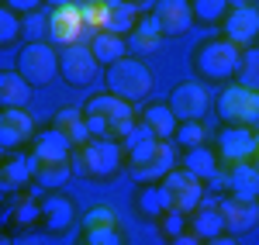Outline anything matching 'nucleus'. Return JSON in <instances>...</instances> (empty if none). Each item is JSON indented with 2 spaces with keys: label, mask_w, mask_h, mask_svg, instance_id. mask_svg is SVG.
<instances>
[{
  "label": "nucleus",
  "mask_w": 259,
  "mask_h": 245,
  "mask_svg": "<svg viewBox=\"0 0 259 245\" xmlns=\"http://www.w3.org/2000/svg\"><path fill=\"white\" fill-rule=\"evenodd\" d=\"M121 166H124V145L111 142V138H90L73 152V169L87 180H97V183L114 180Z\"/></svg>",
  "instance_id": "1"
},
{
  "label": "nucleus",
  "mask_w": 259,
  "mask_h": 245,
  "mask_svg": "<svg viewBox=\"0 0 259 245\" xmlns=\"http://www.w3.org/2000/svg\"><path fill=\"white\" fill-rule=\"evenodd\" d=\"M242 62V48L235 41H228L225 35L221 38H207L204 45H197L194 52V69L204 83H225L239 73Z\"/></svg>",
  "instance_id": "2"
},
{
  "label": "nucleus",
  "mask_w": 259,
  "mask_h": 245,
  "mask_svg": "<svg viewBox=\"0 0 259 245\" xmlns=\"http://www.w3.org/2000/svg\"><path fill=\"white\" fill-rule=\"evenodd\" d=\"M104 83H107V93H114V97H121L128 104H139L152 93V73L135 56H124L114 66H107L104 69Z\"/></svg>",
  "instance_id": "3"
},
{
  "label": "nucleus",
  "mask_w": 259,
  "mask_h": 245,
  "mask_svg": "<svg viewBox=\"0 0 259 245\" xmlns=\"http://www.w3.org/2000/svg\"><path fill=\"white\" fill-rule=\"evenodd\" d=\"M18 73L31 86H49L59 73V52L52 41H28L18 52Z\"/></svg>",
  "instance_id": "4"
},
{
  "label": "nucleus",
  "mask_w": 259,
  "mask_h": 245,
  "mask_svg": "<svg viewBox=\"0 0 259 245\" xmlns=\"http://www.w3.org/2000/svg\"><path fill=\"white\" fill-rule=\"evenodd\" d=\"M214 107H218V118L225 124H245V128L259 124V93L249 90V86H242V83L225 86L218 93Z\"/></svg>",
  "instance_id": "5"
},
{
  "label": "nucleus",
  "mask_w": 259,
  "mask_h": 245,
  "mask_svg": "<svg viewBox=\"0 0 259 245\" xmlns=\"http://www.w3.org/2000/svg\"><path fill=\"white\" fill-rule=\"evenodd\" d=\"M59 76L69 86H90L100 76V62L90 48V41H76V45H66L59 48Z\"/></svg>",
  "instance_id": "6"
},
{
  "label": "nucleus",
  "mask_w": 259,
  "mask_h": 245,
  "mask_svg": "<svg viewBox=\"0 0 259 245\" xmlns=\"http://www.w3.org/2000/svg\"><path fill=\"white\" fill-rule=\"evenodd\" d=\"M87 118H104V121H111V142H124V138L132 135V128L139 124L132 104L114 97V93H97V97H90Z\"/></svg>",
  "instance_id": "7"
},
{
  "label": "nucleus",
  "mask_w": 259,
  "mask_h": 245,
  "mask_svg": "<svg viewBox=\"0 0 259 245\" xmlns=\"http://www.w3.org/2000/svg\"><path fill=\"white\" fill-rule=\"evenodd\" d=\"M90 28L83 21V7L80 4H62V7H52L49 11V41L52 45H76V41H90Z\"/></svg>",
  "instance_id": "8"
},
{
  "label": "nucleus",
  "mask_w": 259,
  "mask_h": 245,
  "mask_svg": "<svg viewBox=\"0 0 259 245\" xmlns=\"http://www.w3.org/2000/svg\"><path fill=\"white\" fill-rule=\"evenodd\" d=\"M211 190H225L228 197H239V201H259V169H256V163L225 166L218 176L211 180Z\"/></svg>",
  "instance_id": "9"
},
{
  "label": "nucleus",
  "mask_w": 259,
  "mask_h": 245,
  "mask_svg": "<svg viewBox=\"0 0 259 245\" xmlns=\"http://www.w3.org/2000/svg\"><path fill=\"white\" fill-rule=\"evenodd\" d=\"M177 142H159L156 145V152H149L142 163H128V176L135 180V183H162L173 169H177Z\"/></svg>",
  "instance_id": "10"
},
{
  "label": "nucleus",
  "mask_w": 259,
  "mask_h": 245,
  "mask_svg": "<svg viewBox=\"0 0 259 245\" xmlns=\"http://www.w3.org/2000/svg\"><path fill=\"white\" fill-rule=\"evenodd\" d=\"M162 186H166V193H169L173 211L187 214V218H190L200 207V201H204V180H197V176L187 173V169H173V173L162 180Z\"/></svg>",
  "instance_id": "11"
},
{
  "label": "nucleus",
  "mask_w": 259,
  "mask_h": 245,
  "mask_svg": "<svg viewBox=\"0 0 259 245\" xmlns=\"http://www.w3.org/2000/svg\"><path fill=\"white\" fill-rule=\"evenodd\" d=\"M256 156V131L245 124H228L218 135V159L221 166H235V163H252Z\"/></svg>",
  "instance_id": "12"
},
{
  "label": "nucleus",
  "mask_w": 259,
  "mask_h": 245,
  "mask_svg": "<svg viewBox=\"0 0 259 245\" xmlns=\"http://www.w3.org/2000/svg\"><path fill=\"white\" fill-rule=\"evenodd\" d=\"M207 107H211V93H207V86L197 83V80L180 83L177 90L169 93V111L177 114L180 121H200V118L207 114Z\"/></svg>",
  "instance_id": "13"
},
{
  "label": "nucleus",
  "mask_w": 259,
  "mask_h": 245,
  "mask_svg": "<svg viewBox=\"0 0 259 245\" xmlns=\"http://www.w3.org/2000/svg\"><path fill=\"white\" fill-rule=\"evenodd\" d=\"M225 38L235 41L239 48H252V41H259V7L252 4L232 7L225 18Z\"/></svg>",
  "instance_id": "14"
},
{
  "label": "nucleus",
  "mask_w": 259,
  "mask_h": 245,
  "mask_svg": "<svg viewBox=\"0 0 259 245\" xmlns=\"http://www.w3.org/2000/svg\"><path fill=\"white\" fill-rule=\"evenodd\" d=\"M35 138V118L28 114V111H18V107H11V111H4L0 114V149L11 156V152H18L24 142H31Z\"/></svg>",
  "instance_id": "15"
},
{
  "label": "nucleus",
  "mask_w": 259,
  "mask_h": 245,
  "mask_svg": "<svg viewBox=\"0 0 259 245\" xmlns=\"http://www.w3.org/2000/svg\"><path fill=\"white\" fill-rule=\"evenodd\" d=\"M156 21H159L166 38H180L194 24V4L190 0H159L156 4Z\"/></svg>",
  "instance_id": "16"
},
{
  "label": "nucleus",
  "mask_w": 259,
  "mask_h": 245,
  "mask_svg": "<svg viewBox=\"0 0 259 245\" xmlns=\"http://www.w3.org/2000/svg\"><path fill=\"white\" fill-rule=\"evenodd\" d=\"M225 214V231L228 235H245L259 225V201H239V197H221L218 201Z\"/></svg>",
  "instance_id": "17"
},
{
  "label": "nucleus",
  "mask_w": 259,
  "mask_h": 245,
  "mask_svg": "<svg viewBox=\"0 0 259 245\" xmlns=\"http://www.w3.org/2000/svg\"><path fill=\"white\" fill-rule=\"evenodd\" d=\"M73 221H76V204L59 190H49V197H41V225L52 235H62L66 228H73Z\"/></svg>",
  "instance_id": "18"
},
{
  "label": "nucleus",
  "mask_w": 259,
  "mask_h": 245,
  "mask_svg": "<svg viewBox=\"0 0 259 245\" xmlns=\"http://www.w3.org/2000/svg\"><path fill=\"white\" fill-rule=\"evenodd\" d=\"M73 159H35L31 156V180L45 190H59V186L69 183L73 176Z\"/></svg>",
  "instance_id": "19"
},
{
  "label": "nucleus",
  "mask_w": 259,
  "mask_h": 245,
  "mask_svg": "<svg viewBox=\"0 0 259 245\" xmlns=\"http://www.w3.org/2000/svg\"><path fill=\"white\" fill-rule=\"evenodd\" d=\"M190 231L197 238H204V242L225 235V214H221L218 201H200V207L190 214Z\"/></svg>",
  "instance_id": "20"
},
{
  "label": "nucleus",
  "mask_w": 259,
  "mask_h": 245,
  "mask_svg": "<svg viewBox=\"0 0 259 245\" xmlns=\"http://www.w3.org/2000/svg\"><path fill=\"white\" fill-rule=\"evenodd\" d=\"M162 38H166V35H162L156 14H149V18H142L139 24H135V31L128 35V52H135V59H142V56L156 52L162 45Z\"/></svg>",
  "instance_id": "21"
},
{
  "label": "nucleus",
  "mask_w": 259,
  "mask_h": 245,
  "mask_svg": "<svg viewBox=\"0 0 259 245\" xmlns=\"http://www.w3.org/2000/svg\"><path fill=\"white\" fill-rule=\"evenodd\" d=\"M135 211H139L142 218H152V221H159L166 211H173L166 186L162 183H142L139 193H135Z\"/></svg>",
  "instance_id": "22"
},
{
  "label": "nucleus",
  "mask_w": 259,
  "mask_h": 245,
  "mask_svg": "<svg viewBox=\"0 0 259 245\" xmlns=\"http://www.w3.org/2000/svg\"><path fill=\"white\" fill-rule=\"evenodd\" d=\"M73 152H76V145L69 142L59 128H49V131L35 135V149H31L35 159H73Z\"/></svg>",
  "instance_id": "23"
},
{
  "label": "nucleus",
  "mask_w": 259,
  "mask_h": 245,
  "mask_svg": "<svg viewBox=\"0 0 259 245\" xmlns=\"http://www.w3.org/2000/svg\"><path fill=\"white\" fill-rule=\"evenodd\" d=\"M31 90H35V86L24 80L18 69L4 73V76H0V104H4V111H11V107L24 111V107L31 104Z\"/></svg>",
  "instance_id": "24"
},
{
  "label": "nucleus",
  "mask_w": 259,
  "mask_h": 245,
  "mask_svg": "<svg viewBox=\"0 0 259 245\" xmlns=\"http://www.w3.org/2000/svg\"><path fill=\"white\" fill-rule=\"evenodd\" d=\"M28 180H31V156L11 152L4 159V166H0V190L4 193H18Z\"/></svg>",
  "instance_id": "25"
},
{
  "label": "nucleus",
  "mask_w": 259,
  "mask_h": 245,
  "mask_svg": "<svg viewBox=\"0 0 259 245\" xmlns=\"http://www.w3.org/2000/svg\"><path fill=\"white\" fill-rule=\"evenodd\" d=\"M183 169L194 173L197 180H214V176L221 173L218 149H207V145H200V149H187V152H183Z\"/></svg>",
  "instance_id": "26"
},
{
  "label": "nucleus",
  "mask_w": 259,
  "mask_h": 245,
  "mask_svg": "<svg viewBox=\"0 0 259 245\" xmlns=\"http://www.w3.org/2000/svg\"><path fill=\"white\" fill-rule=\"evenodd\" d=\"M52 128H59L62 135L69 138V142L76 145H87L90 142V128H87V114L83 111H76V107H62V111H56V118H52Z\"/></svg>",
  "instance_id": "27"
},
{
  "label": "nucleus",
  "mask_w": 259,
  "mask_h": 245,
  "mask_svg": "<svg viewBox=\"0 0 259 245\" xmlns=\"http://www.w3.org/2000/svg\"><path fill=\"white\" fill-rule=\"evenodd\" d=\"M142 121L156 131V138H159V142H173V138H177L180 118L169 111V104H149V107H145V114H142Z\"/></svg>",
  "instance_id": "28"
},
{
  "label": "nucleus",
  "mask_w": 259,
  "mask_h": 245,
  "mask_svg": "<svg viewBox=\"0 0 259 245\" xmlns=\"http://www.w3.org/2000/svg\"><path fill=\"white\" fill-rule=\"evenodd\" d=\"M90 48H94V56H97L100 66H114L118 59L132 56V52H128V38H121L114 31H97V35L90 38Z\"/></svg>",
  "instance_id": "29"
},
{
  "label": "nucleus",
  "mask_w": 259,
  "mask_h": 245,
  "mask_svg": "<svg viewBox=\"0 0 259 245\" xmlns=\"http://www.w3.org/2000/svg\"><path fill=\"white\" fill-rule=\"evenodd\" d=\"M139 21H142V7L139 4H132V0H114V4H111V24H107V31L128 38V35L135 31Z\"/></svg>",
  "instance_id": "30"
},
{
  "label": "nucleus",
  "mask_w": 259,
  "mask_h": 245,
  "mask_svg": "<svg viewBox=\"0 0 259 245\" xmlns=\"http://www.w3.org/2000/svg\"><path fill=\"white\" fill-rule=\"evenodd\" d=\"M235 83L249 86L259 93V45L252 48H242V62H239V73H235Z\"/></svg>",
  "instance_id": "31"
},
{
  "label": "nucleus",
  "mask_w": 259,
  "mask_h": 245,
  "mask_svg": "<svg viewBox=\"0 0 259 245\" xmlns=\"http://www.w3.org/2000/svg\"><path fill=\"white\" fill-rule=\"evenodd\" d=\"M41 221V201H31V197H21L14 211H11V225L14 228H31Z\"/></svg>",
  "instance_id": "32"
},
{
  "label": "nucleus",
  "mask_w": 259,
  "mask_h": 245,
  "mask_svg": "<svg viewBox=\"0 0 259 245\" xmlns=\"http://www.w3.org/2000/svg\"><path fill=\"white\" fill-rule=\"evenodd\" d=\"M173 142H177L180 149H200V145H207V128L200 121H180Z\"/></svg>",
  "instance_id": "33"
},
{
  "label": "nucleus",
  "mask_w": 259,
  "mask_h": 245,
  "mask_svg": "<svg viewBox=\"0 0 259 245\" xmlns=\"http://www.w3.org/2000/svg\"><path fill=\"white\" fill-rule=\"evenodd\" d=\"M190 4H194V18L204 24L228 18V7H232V0H190Z\"/></svg>",
  "instance_id": "34"
},
{
  "label": "nucleus",
  "mask_w": 259,
  "mask_h": 245,
  "mask_svg": "<svg viewBox=\"0 0 259 245\" xmlns=\"http://www.w3.org/2000/svg\"><path fill=\"white\" fill-rule=\"evenodd\" d=\"M80 7H83V21L90 28V38L97 31H107V24H111V4H80Z\"/></svg>",
  "instance_id": "35"
},
{
  "label": "nucleus",
  "mask_w": 259,
  "mask_h": 245,
  "mask_svg": "<svg viewBox=\"0 0 259 245\" xmlns=\"http://www.w3.org/2000/svg\"><path fill=\"white\" fill-rule=\"evenodd\" d=\"M18 38H24L21 35V14H14L11 7H0V45L11 48Z\"/></svg>",
  "instance_id": "36"
},
{
  "label": "nucleus",
  "mask_w": 259,
  "mask_h": 245,
  "mask_svg": "<svg viewBox=\"0 0 259 245\" xmlns=\"http://www.w3.org/2000/svg\"><path fill=\"white\" fill-rule=\"evenodd\" d=\"M83 228H121L118 221V211L111 204H97L87 211V218H83Z\"/></svg>",
  "instance_id": "37"
},
{
  "label": "nucleus",
  "mask_w": 259,
  "mask_h": 245,
  "mask_svg": "<svg viewBox=\"0 0 259 245\" xmlns=\"http://www.w3.org/2000/svg\"><path fill=\"white\" fill-rule=\"evenodd\" d=\"M76 245H124L121 228H83Z\"/></svg>",
  "instance_id": "38"
},
{
  "label": "nucleus",
  "mask_w": 259,
  "mask_h": 245,
  "mask_svg": "<svg viewBox=\"0 0 259 245\" xmlns=\"http://www.w3.org/2000/svg\"><path fill=\"white\" fill-rule=\"evenodd\" d=\"M21 35L28 41H45L49 38V14H24L21 18Z\"/></svg>",
  "instance_id": "39"
},
{
  "label": "nucleus",
  "mask_w": 259,
  "mask_h": 245,
  "mask_svg": "<svg viewBox=\"0 0 259 245\" xmlns=\"http://www.w3.org/2000/svg\"><path fill=\"white\" fill-rule=\"evenodd\" d=\"M159 228H162V235L177 238V235H183V231H190V218L180 214V211H166V214L159 218Z\"/></svg>",
  "instance_id": "40"
},
{
  "label": "nucleus",
  "mask_w": 259,
  "mask_h": 245,
  "mask_svg": "<svg viewBox=\"0 0 259 245\" xmlns=\"http://www.w3.org/2000/svg\"><path fill=\"white\" fill-rule=\"evenodd\" d=\"M4 7H11L14 14H21V18H24V14H35V11H38L41 0H4Z\"/></svg>",
  "instance_id": "41"
},
{
  "label": "nucleus",
  "mask_w": 259,
  "mask_h": 245,
  "mask_svg": "<svg viewBox=\"0 0 259 245\" xmlns=\"http://www.w3.org/2000/svg\"><path fill=\"white\" fill-rule=\"evenodd\" d=\"M169 245H204V238H197L194 231H183L177 238H169Z\"/></svg>",
  "instance_id": "42"
},
{
  "label": "nucleus",
  "mask_w": 259,
  "mask_h": 245,
  "mask_svg": "<svg viewBox=\"0 0 259 245\" xmlns=\"http://www.w3.org/2000/svg\"><path fill=\"white\" fill-rule=\"evenodd\" d=\"M204 245H239L232 235H218V238H211V242H204Z\"/></svg>",
  "instance_id": "43"
},
{
  "label": "nucleus",
  "mask_w": 259,
  "mask_h": 245,
  "mask_svg": "<svg viewBox=\"0 0 259 245\" xmlns=\"http://www.w3.org/2000/svg\"><path fill=\"white\" fill-rule=\"evenodd\" d=\"M252 163H256V169H259V131H256V156H252Z\"/></svg>",
  "instance_id": "44"
},
{
  "label": "nucleus",
  "mask_w": 259,
  "mask_h": 245,
  "mask_svg": "<svg viewBox=\"0 0 259 245\" xmlns=\"http://www.w3.org/2000/svg\"><path fill=\"white\" fill-rule=\"evenodd\" d=\"M80 4H114V0H80Z\"/></svg>",
  "instance_id": "45"
},
{
  "label": "nucleus",
  "mask_w": 259,
  "mask_h": 245,
  "mask_svg": "<svg viewBox=\"0 0 259 245\" xmlns=\"http://www.w3.org/2000/svg\"><path fill=\"white\" fill-rule=\"evenodd\" d=\"M132 4H139V7H145V4H149V0H132Z\"/></svg>",
  "instance_id": "46"
},
{
  "label": "nucleus",
  "mask_w": 259,
  "mask_h": 245,
  "mask_svg": "<svg viewBox=\"0 0 259 245\" xmlns=\"http://www.w3.org/2000/svg\"><path fill=\"white\" fill-rule=\"evenodd\" d=\"M242 4H245V0H232V7H242Z\"/></svg>",
  "instance_id": "47"
},
{
  "label": "nucleus",
  "mask_w": 259,
  "mask_h": 245,
  "mask_svg": "<svg viewBox=\"0 0 259 245\" xmlns=\"http://www.w3.org/2000/svg\"><path fill=\"white\" fill-rule=\"evenodd\" d=\"M0 245H14V242H11V238H7V235H4V242H0Z\"/></svg>",
  "instance_id": "48"
}]
</instances>
